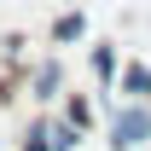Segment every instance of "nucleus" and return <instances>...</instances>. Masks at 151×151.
<instances>
[{
    "mask_svg": "<svg viewBox=\"0 0 151 151\" xmlns=\"http://www.w3.org/2000/svg\"><path fill=\"white\" fill-rule=\"evenodd\" d=\"M145 139H151V105L128 99L122 111H111V139H105L111 151H139Z\"/></svg>",
    "mask_w": 151,
    "mask_h": 151,
    "instance_id": "1",
    "label": "nucleus"
},
{
    "mask_svg": "<svg viewBox=\"0 0 151 151\" xmlns=\"http://www.w3.org/2000/svg\"><path fill=\"white\" fill-rule=\"evenodd\" d=\"M58 93H64V64H58V58L35 64V76H29V99H41V105H52Z\"/></svg>",
    "mask_w": 151,
    "mask_h": 151,
    "instance_id": "2",
    "label": "nucleus"
},
{
    "mask_svg": "<svg viewBox=\"0 0 151 151\" xmlns=\"http://www.w3.org/2000/svg\"><path fill=\"white\" fill-rule=\"evenodd\" d=\"M116 93H128V99H139V105H151V64H122Z\"/></svg>",
    "mask_w": 151,
    "mask_h": 151,
    "instance_id": "3",
    "label": "nucleus"
},
{
    "mask_svg": "<svg viewBox=\"0 0 151 151\" xmlns=\"http://www.w3.org/2000/svg\"><path fill=\"white\" fill-rule=\"evenodd\" d=\"M81 35H87V18H81V12H64V18H52V47H76Z\"/></svg>",
    "mask_w": 151,
    "mask_h": 151,
    "instance_id": "4",
    "label": "nucleus"
},
{
    "mask_svg": "<svg viewBox=\"0 0 151 151\" xmlns=\"http://www.w3.org/2000/svg\"><path fill=\"white\" fill-rule=\"evenodd\" d=\"M87 64H93V76H99V81H111V87H116L122 64H116V47H111V41H99L93 52H87Z\"/></svg>",
    "mask_w": 151,
    "mask_h": 151,
    "instance_id": "5",
    "label": "nucleus"
},
{
    "mask_svg": "<svg viewBox=\"0 0 151 151\" xmlns=\"http://www.w3.org/2000/svg\"><path fill=\"white\" fill-rule=\"evenodd\" d=\"M47 145L52 151H76L81 145V128H76L70 116H58V122H47Z\"/></svg>",
    "mask_w": 151,
    "mask_h": 151,
    "instance_id": "6",
    "label": "nucleus"
},
{
    "mask_svg": "<svg viewBox=\"0 0 151 151\" xmlns=\"http://www.w3.org/2000/svg\"><path fill=\"white\" fill-rule=\"evenodd\" d=\"M64 116H70L76 128H87V122H93V105H87L81 93H70V99H64Z\"/></svg>",
    "mask_w": 151,
    "mask_h": 151,
    "instance_id": "7",
    "label": "nucleus"
},
{
    "mask_svg": "<svg viewBox=\"0 0 151 151\" xmlns=\"http://www.w3.org/2000/svg\"><path fill=\"white\" fill-rule=\"evenodd\" d=\"M23 151H52V145H47V122H35V128L23 134Z\"/></svg>",
    "mask_w": 151,
    "mask_h": 151,
    "instance_id": "8",
    "label": "nucleus"
}]
</instances>
